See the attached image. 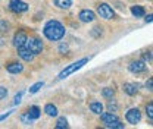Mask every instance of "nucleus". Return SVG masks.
I'll return each mask as SVG.
<instances>
[{"instance_id":"nucleus-5","label":"nucleus","mask_w":153,"mask_h":129,"mask_svg":"<svg viewBox=\"0 0 153 129\" xmlns=\"http://www.w3.org/2000/svg\"><path fill=\"white\" fill-rule=\"evenodd\" d=\"M9 9L15 13H22L28 10V4L22 0H10L9 1Z\"/></svg>"},{"instance_id":"nucleus-2","label":"nucleus","mask_w":153,"mask_h":129,"mask_svg":"<svg viewBox=\"0 0 153 129\" xmlns=\"http://www.w3.org/2000/svg\"><path fill=\"white\" fill-rule=\"evenodd\" d=\"M85 63H88V57H84V59H79L78 62H75V63H72V65H69V66H66L60 74H59V76H57V79H65V78H68L71 74H74V72H76L78 69H81Z\"/></svg>"},{"instance_id":"nucleus-13","label":"nucleus","mask_w":153,"mask_h":129,"mask_svg":"<svg viewBox=\"0 0 153 129\" xmlns=\"http://www.w3.org/2000/svg\"><path fill=\"white\" fill-rule=\"evenodd\" d=\"M100 119H102V122L103 123H108V122H112V120H118V116L115 114V113H100Z\"/></svg>"},{"instance_id":"nucleus-15","label":"nucleus","mask_w":153,"mask_h":129,"mask_svg":"<svg viewBox=\"0 0 153 129\" xmlns=\"http://www.w3.org/2000/svg\"><path fill=\"white\" fill-rule=\"evenodd\" d=\"M44 111H46V114H47V116H50V117L57 116V107L56 106H53V104H46Z\"/></svg>"},{"instance_id":"nucleus-8","label":"nucleus","mask_w":153,"mask_h":129,"mask_svg":"<svg viewBox=\"0 0 153 129\" xmlns=\"http://www.w3.org/2000/svg\"><path fill=\"white\" fill-rule=\"evenodd\" d=\"M130 72L133 74H138V72H144L146 71V62L144 60H134L131 62V65L128 66Z\"/></svg>"},{"instance_id":"nucleus-9","label":"nucleus","mask_w":153,"mask_h":129,"mask_svg":"<svg viewBox=\"0 0 153 129\" xmlns=\"http://www.w3.org/2000/svg\"><path fill=\"white\" fill-rule=\"evenodd\" d=\"M78 18L81 22H84V24H88V22H93L96 18V13L93 10H88V9H84V10H81L79 12V15H78Z\"/></svg>"},{"instance_id":"nucleus-21","label":"nucleus","mask_w":153,"mask_h":129,"mask_svg":"<svg viewBox=\"0 0 153 129\" xmlns=\"http://www.w3.org/2000/svg\"><path fill=\"white\" fill-rule=\"evenodd\" d=\"M21 122H22L24 125H33V119H31V116L28 114V111L21 116Z\"/></svg>"},{"instance_id":"nucleus-27","label":"nucleus","mask_w":153,"mask_h":129,"mask_svg":"<svg viewBox=\"0 0 153 129\" xmlns=\"http://www.w3.org/2000/svg\"><path fill=\"white\" fill-rule=\"evenodd\" d=\"M111 100H112V98H111ZM108 107H109V110H111V111H116V110H118V106H116L115 100H112V101H109Z\"/></svg>"},{"instance_id":"nucleus-20","label":"nucleus","mask_w":153,"mask_h":129,"mask_svg":"<svg viewBox=\"0 0 153 129\" xmlns=\"http://www.w3.org/2000/svg\"><path fill=\"white\" fill-rule=\"evenodd\" d=\"M43 85H44V82H43V81L36 82V84H34V85L30 88V91H28V92H30V94H36V92L40 91V88H43Z\"/></svg>"},{"instance_id":"nucleus-10","label":"nucleus","mask_w":153,"mask_h":129,"mask_svg":"<svg viewBox=\"0 0 153 129\" xmlns=\"http://www.w3.org/2000/svg\"><path fill=\"white\" fill-rule=\"evenodd\" d=\"M18 55H19V57H21L22 60H25V62H33V59H34V55H33L28 49H25V47H19Z\"/></svg>"},{"instance_id":"nucleus-16","label":"nucleus","mask_w":153,"mask_h":129,"mask_svg":"<svg viewBox=\"0 0 153 129\" xmlns=\"http://www.w3.org/2000/svg\"><path fill=\"white\" fill-rule=\"evenodd\" d=\"M55 3L60 9H69L72 6V0H55Z\"/></svg>"},{"instance_id":"nucleus-24","label":"nucleus","mask_w":153,"mask_h":129,"mask_svg":"<svg viewBox=\"0 0 153 129\" xmlns=\"http://www.w3.org/2000/svg\"><path fill=\"white\" fill-rule=\"evenodd\" d=\"M9 31V24L6 21H0V34H6Z\"/></svg>"},{"instance_id":"nucleus-1","label":"nucleus","mask_w":153,"mask_h":129,"mask_svg":"<svg viewBox=\"0 0 153 129\" xmlns=\"http://www.w3.org/2000/svg\"><path fill=\"white\" fill-rule=\"evenodd\" d=\"M43 34H44V37L47 40H50V41H59L65 35V28H63V25L59 21H49L44 25Z\"/></svg>"},{"instance_id":"nucleus-14","label":"nucleus","mask_w":153,"mask_h":129,"mask_svg":"<svg viewBox=\"0 0 153 129\" xmlns=\"http://www.w3.org/2000/svg\"><path fill=\"white\" fill-rule=\"evenodd\" d=\"M131 13H133L135 18H141V16H144L146 10H144L143 6H133L131 7Z\"/></svg>"},{"instance_id":"nucleus-19","label":"nucleus","mask_w":153,"mask_h":129,"mask_svg":"<svg viewBox=\"0 0 153 129\" xmlns=\"http://www.w3.org/2000/svg\"><path fill=\"white\" fill-rule=\"evenodd\" d=\"M105 126L108 129H122L124 128V123H121L119 120H112V122L105 123Z\"/></svg>"},{"instance_id":"nucleus-23","label":"nucleus","mask_w":153,"mask_h":129,"mask_svg":"<svg viewBox=\"0 0 153 129\" xmlns=\"http://www.w3.org/2000/svg\"><path fill=\"white\" fill-rule=\"evenodd\" d=\"M102 95L105 97V98H112L115 95V91L112 88H103V91H102Z\"/></svg>"},{"instance_id":"nucleus-3","label":"nucleus","mask_w":153,"mask_h":129,"mask_svg":"<svg viewBox=\"0 0 153 129\" xmlns=\"http://www.w3.org/2000/svg\"><path fill=\"white\" fill-rule=\"evenodd\" d=\"M27 49L34 56L40 55L43 52V43L38 38H30V40H27Z\"/></svg>"},{"instance_id":"nucleus-17","label":"nucleus","mask_w":153,"mask_h":129,"mask_svg":"<svg viewBox=\"0 0 153 129\" xmlns=\"http://www.w3.org/2000/svg\"><path fill=\"white\" fill-rule=\"evenodd\" d=\"M90 110L93 111V113H96V114H100L103 111V104L99 103V101H94V103L90 104Z\"/></svg>"},{"instance_id":"nucleus-4","label":"nucleus","mask_w":153,"mask_h":129,"mask_svg":"<svg viewBox=\"0 0 153 129\" xmlns=\"http://www.w3.org/2000/svg\"><path fill=\"white\" fill-rule=\"evenodd\" d=\"M97 13L100 15V18H103V19H112L115 16L114 9L108 3H100L97 6Z\"/></svg>"},{"instance_id":"nucleus-30","label":"nucleus","mask_w":153,"mask_h":129,"mask_svg":"<svg viewBox=\"0 0 153 129\" xmlns=\"http://www.w3.org/2000/svg\"><path fill=\"white\" fill-rule=\"evenodd\" d=\"M143 59H144V60H149V62H152V53H150V52H146V53L143 55Z\"/></svg>"},{"instance_id":"nucleus-12","label":"nucleus","mask_w":153,"mask_h":129,"mask_svg":"<svg viewBox=\"0 0 153 129\" xmlns=\"http://www.w3.org/2000/svg\"><path fill=\"white\" fill-rule=\"evenodd\" d=\"M124 91L127 92L128 95H135V94L138 92V85H137V84H131V82H128V84H125V85H124Z\"/></svg>"},{"instance_id":"nucleus-32","label":"nucleus","mask_w":153,"mask_h":129,"mask_svg":"<svg viewBox=\"0 0 153 129\" xmlns=\"http://www.w3.org/2000/svg\"><path fill=\"white\" fill-rule=\"evenodd\" d=\"M10 114H12V111H7V113H4V114H0V122L4 120V119H6L7 116H10Z\"/></svg>"},{"instance_id":"nucleus-22","label":"nucleus","mask_w":153,"mask_h":129,"mask_svg":"<svg viewBox=\"0 0 153 129\" xmlns=\"http://www.w3.org/2000/svg\"><path fill=\"white\" fill-rule=\"evenodd\" d=\"M66 128H68V120L65 117H59V120L56 123V129H66Z\"/></svg>"},{"instance_id":"nucleus-25","label":"nucleus","mask_w":153,"mask_h":129,"mask_svg":"<svg viewBox=\"0 0 153 129\" xmlns=\"http://www.w3.org/2000/svg\"><path fill=\"white\" fill-rule=\"evenodd\" d=\"M68 50H69V46H68L66 43H60V44H59V53L65 55V53H68Z\"/></svg>"},{"instance_id":"nucleus-33","label":"nucleus","mask_w":153,"mask_h":129,"mask_svg":"<svg viewBox=\"0 0 153 129\" xmlns=\"http://www.w3.org/2000/svg\"><path fill=\"white\" fill-rule=\"evenodd\" d=\"M152 18H153L152 15H147V18L144 19V21H146V22H149V24H150V22H152Z\"/></svg>"},{"instance_id":"nucleus-18","label":"nucleus","mask_w":153,"mask_h":129,"mask_svg":"<svg viewBox=\"0 0 153 129\" xmlns=\"http://www.w3.org/2000/svg\"><path fill=\"white\" fill-rule=\"evenodd\" d=\"M28 114L31 116L33 120H37L38 117H40V114H41V111H40V109H38L37 106H33V107L28 110Z\"/></svg>"},{"instance_id":"nucleus-26","label":"nucleus","mask_w":153,"mask_h":129,"mask_svg":"<svg viewBox=\"0 0 153 129\" xmlns=\"http://www.w3.org/2000/svg\"><path fill=\"white\" fill-rule=\"evenodd\" d=\"M146 110H147V116H149V119L153 120V103H149V104L146 106Z\"/></svg>"},{"instance_id":"nucleus-28","label":"nucleus","mask_w":153,"mask_h":129,"mask_svg":"<svg viewBox=\"0 0 153 129\" xmlns=\"http://www.w3.org/2000/svg\"><path fill=\"white\" fill-rule=\"evenodd\" d=\"M6 95H7V90L4 87H0V100L6 98Z\"/></svg>"},{"instance_id":"nucleus-7","label":"nucleus","mask_w":153,"mask_h":129,"mask_svg":"<svg viewBox=\"0 0 153 129\" xmlns=\"http://www.w3.org/2000/svg\"><path fill=\"white\" fill-rule=\"evenodd\" d=\"M27 40H28V35L25 31H16L15 37H13V46L19 49V47H25L27 44Z\"/></svg>"},{"instance_id":"nucleus-11","label":"nucleus","mask_w":153,"mask_h":129,"mask_svg":"<svg viewBox=\"0 0 153 129\" xmlns=\"http://www.w3.org/2000/svg\"><path fill=\"white\" fill-rule=\"evenodd\" d=\"M6 71L9 72V74H21L22 71H24V65H21V63H16V62H13V63H9L7 66H6Z\"/></svg>"},{"instance_id":"nucleus-31","label":"nucleus","mask_w":153,"mask_h":129,"mask_svg":"<svg viewBox=\"0 0 153 129\" xmlns=\"http://www.w3.org/2000/svg\"><path fill=\"white\" fill-rule=\"evenodd\" d=\"M21 98H22V92H19L15 95V101H13V104H19L21 103Z\"/></svg>"},{"instance_id":"nucleus-29","label":"nucleus","mask_w":153,"mask_h":129,"mask_svg":"<svg viewBox=\"0 0 153 129\" xmlns=\"http://www.w3.org/2000/svg\"><path fill=\"white\" fill-rule=\"evenodd\" d=\"M152 87H153V79H152V78H149V81L146 82V88H147L149 91H152V90H153Z\"/></svg>"},{"instance_id":"nucleus-6","label":"nucleus","mask_w":153,"mask_h":129,"mask_svg":"<svg viewBox=\"0 0 153 129\" xmlns=\"http://www.w3.org/2000/svg\"><path fill=\"white\" fill-rule=\"evenodd\" d=\"M125 119L128 123L131 125H137L140 120H141V113L138 109H130V110L125 113Z\"/></svg>"}]
</instances>
